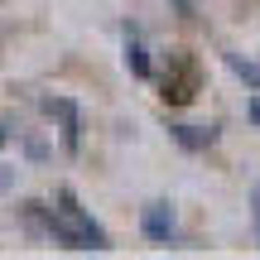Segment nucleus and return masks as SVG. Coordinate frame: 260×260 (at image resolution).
Listing matches in <instances>:
<instances>
[{
  "mask_svg": "<svg viewBox=\"0 0 260 260\" xmlns=\"http://www.w3.org/2000/svg\"><path fill=\"white\" fill-rule=\"evenodd\" d=\"M125 63H130L135 77H149V53H145V44H140L135 29H130V39H125Z\"/></svg>",
  "mask_w": 260,
  "mask_h": 260,
  "instance_id": "423d86ee",
  "label": "nucleus"
},
{
  "mask_svg": "<svg viewBox=\"0 0 260 260\" xmlns=\"http://www.w3.org/2000/svg\"><path fill=\"white\" fill-rule=\"evenodd\" d=\"M44 232L53 236L58 246H68V251H111V241H106V232L92 222V217L77 207V198L68 193H58V207H48V222H44Z\"/></svg>",
  "mask_w": 260,
  "mask_h": 260,
  "instance_id": "f257e3e1",
  "label": "nucleus"
},
{
  "mask_svg": "<svg viewBox=\"0 0 260 260\" xmlns=\"http://www.w3.org/2000/svg\"><path fill=\"white\" fill-rule=\"evenodd\" d=\"M15 188V169H0V193H10Z\"/></svg>",
  "mask_w": 260,
  "mask_h": 260,
  "instance_id": "6e6552de",
  "label": "nucleus"
},
{
  "mask_svg": "<svg viewBox=\"0 0 260 260\" xmlns=\"http://www.w3.org/2000/svg\"><path fill=\"white\" fill-rule=\"evenodd\" d=\"M251 121H255V125H260V102H251Z\"/></svg>",
  "mask_w": 260,
  "mask_h": 260,
  "instance_id": "1a4fd4ad",
  "label": "nucleus"
},
{
  "mask_svg": "<svg viewBox=\"0 0 260 260\" xmlns=\"http://www.w3.org/2000/svg\"><path fill=\"white\" fill-rule=\"evenodd\" d=\"M169 135H174L183 149H207V145L217 140V130H212V125H207V130H203V125H169Z\"/></svg>",
  "mask_w": 260,
  "mask_h": 260,
  "instance_id": "39448f33",
  "label": "nucleus"
},
{
  "mask_svg": "<svg viewBox=\"0 0 260 260\" xmlns=\"http://www.w3.org/2000/svg\"><path fill=\"white\" fill-rule=\"evenodd\" d=\"M178 68H183L178 77H164V102L183 106V102H193V87H198V68L188 63V58H178Z\"/></svg>",
  "mask_w": 260,
  "mask_h": 260,
  "instance_id": "20e7f679",
  "label": "nucleus"
},
{
  "mask_svg": "<svg viewBox=\"0 0 260 260\" xmlns=\"http://www.w3.org/2000/svg\"><path fill=\"white\" fill-rule=\"evenodd\" d=\"M140 226H145L149 241L169 246V241H174V207H169V203H149L145 217H140Z\"/></svg>",
  "mask_w": 260,
  "mask_h": 260,
  "instance_id": "7ed1b4c3",
  "label": "nucleus"
},
{
  "mask_svg": "<svg viewBox=\"0 0 260 260\" xmlns=\"http://www.w3.org/2000/svg\"><path fill=\"white\" fill-rule=\"evenodd\" d=\"M255 222H260V188H255Z\"/></svg>",
  "mask_w": 260,
  "mask_h": 260,
  "instance_id": "9b49d317",
  "label": "nucleus"
},
{
  "mask_svg": "<svg viewBox=\"0 0 260 260\" xmlns=\"http://www.w3.org/2000/svg\"><path fill=\"white\" fill-rule=\"evenodd\" d=\"M226 63H232L236 73L246 77V87H260V68H251V63H246V58H236V53H226Z\"/></svg>",
  "mask_w": 260,
  "mask_h": 260,
  "instance_id": "0eeeda50",
  "label": "nucleus"
},
{
  "mask_svg": "<svg viewBox=\"0 0 260 260\" xmlns=\"http://www.w3.org/2000/svg\"><path fill=\"white\" fill-rule=\"evenodd\" d=\"M5 145H10V130H5V125H0V149H5Z\"/></svg>",
  "mask_w": 260,
  "mask_h": 260,
  "instance_id": "9d476101",
  "label": "nucleus"
},
{
  "mask_svg": "<svg viewBox=\"0 0 260 260\" xmlns=\"http://www.w3.org/2000/svg\"><path fill=\"white\" fill-rule=\"evenodd\" d=\"M39 111L53 116V121L63 125V145H68V149L82 145V111H77V102H68V96H44V102H39Z\"/></svg>",
  "mask_w": 260,
  "mask_h": 260,
  "instance_id": "f03ea898",
  "label": "nucleus"
}]
</instances>
